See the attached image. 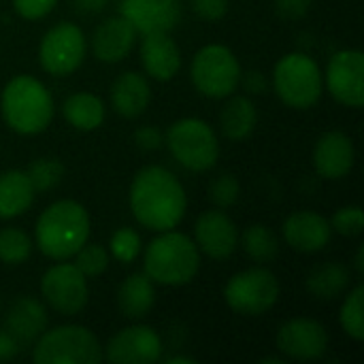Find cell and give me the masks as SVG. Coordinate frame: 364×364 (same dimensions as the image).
Listing matches in <instances>:
<instances>
[{
  "mask_svg": "<svg viewBox=\"0 0 364 364\" xmlns=\"http://www.w3.org/2000/svg\"><path fill=\"white\" fill-rule=\"evenodd\" d=\"M128 203L134 220L151 232L177 228L188 211V196L181 181L158 164L136 171L130 183Z\"/></svg>",
  "mask_w": 364,
  "mask_h": 364,
  "instance_id": "cell-1",
  "label": "cell"
},
{
  "mask_svg": "<svg viewBox=\"0 0 364 364\" xmlns=\"http://www.w3.org/2000/svg\"><path fill=\"white\" fill-rule=\"evenodd\" d=\"M92 235L87 209L70 198L45 207L34 224V245L51 260H70Z\"/></svg>",
  "mask_w": 364,
  "mask_h": 364,
  "instance_id": "cell-2",
  "label": "cell"
},
{
  "mask_svg": "<svg viewBox=\"0 0 364 364\" xmlns=\"http://www.w3.org/2000/svg\"><path fill=\"white\" fill-rule=\"evenodd\" d=\"M4 124L23 136L41 134L49 128L55 105L47 85L32 75H15L0 94Z\"/></svg>",
  "mask_w": 364,
  "mask_h": 364,
  "instance_id": "cell-3",
  "label": "cell"
},
{
  "mask_svg": "<svg viewBox=\"0 0 364 364\" xmlns=\"http://www.w3.org/2000/svg\"><path fill=\"white\" fill-rule=\"evenodd\" d=\"M200 271V252L192 237L179 230L160 232L143 254V273L160 286H188Z\"/></svg>",
  "mask_w": 364,
  "mask_h": 364,
  "instance_id": "cell-4",
  "label": "cell"
},
{
  "mask_svg": "<svg viewBox=\"0 0 364 364\" xmlns=\"http://www.w3.org/2000/svg\"><path fill=\"white\" fill-rule=\"evenodd\" d=\"M271 85L284 105L299 111L311 109L324 94V77L318 62L301 51L286 53L277 60Z\"/></svg>",
  "mask_w": 364,
  "mask_h": 364,
  "instance_id": "cell-5",
  "label": "cell"
},
{
  "mask_svg": "<svg viewBox=\"0 0 364 364\" xmlns=\"http://www.w3.org/2000/svg\"><path fill=\"white\" fill-rule=\"evenodd\" d=\"M173 160L192 173L211 171L220 158V141L215 130L198 117H181L173 122L164 134Z\"/></svg>",
  "mask_w": 364,
  "mask_h": 364,
  "instance_id": "cell-6",
  "label": "cell"
},
{
  "mask_svg": "<svg viewBox=\"0 0 364 364\" xmlns=\"http://www.w3.org/2000/svg\"><path fill=\"white\" fill-rule=\"evenodd\" d=\"M34 364H98L105 360L98 337L81 324L45 331L32 348Z\"/></svg>",
  "mask_w": 364,
  "mask_h": 364,
  "instance_id": "cell-7",
  "label": "cell"
},
{
  "mask_svg": "<svg viewBox=\"0 0 364 364\" xmlns=\"http://www.w3.org/2000/svg\"><path fill=\"white\" fill-rule=\"evenodd\" d=\"M241 64L232 49L220 43L205 45L190 64V79L205 98L222 100L232 96L241 85Z\"/></svg>",
  "mask_w": 364,
  "mask_h": 364,
  "instance_id": "cell-8",
  "label": "cell"
},
{
  "mask_svg": "<svg viewBox=\"0 0 364 364\" xmlns=\"http://www.w3.org/2000/svg\"><path fill=\"white\" fill-rule=\"evenodd\" d=\"M279 294H282L279 279L264 264L235 273L224 286L226 305L235 314L247 318H258L269 314L277 305Z\"/></svg>",
  "mask_w": 364,
  "mask_h": 364,
  "instance_id": "cell-9",
  "label": "cell"
},
{
  "mask_svg": "<svg viewBox=\"0 0 364 364\" xmlns=\"http://www.w3.org/2000/svg\"><path fill=\"white\" fill-rule=\"evenodd\" d=\"M85 53L87 38L73 21H60L51 26L38 43V62L51 77L73 75L83 64Z\"/></svg>",
  "mask_w": 364,
  "mask_h": 364,
  "instance_id": "cell-10",
  "label": "cell"
},
{
  "mask_svg": "<svg viewBox=\"0 0 364 364\" xmlns=\"http://www.w3.org/2000/svg\"><path fill=\"white\" fill-rule=\"evenodd\" d=\"M41 296L55 314L64 318L77 316L87 305V279L73 262L58 260L41 277Z\"/></svg>",
  "mask_w": 364,
  "mask_h": 364,
  "instance_id": "cell-11",
  "label": "cell"
},
{
  "mask_svg": "<svg viewBox=\"0 0 364 364\" xmlns=\"http://www.w3.org/2000/svg\"><path fill=\"white\" fill-rule=\"evenodd\" d=\"M324 87L331 96L350 109L364 105V53L360 49H341L331 55L326 64Z\"/></svg>",
  "mask_w": 364,
  "mask_h": 364,
  "instance_id": "cell-12",
  "label": "cell"
},
{
  "mask_svg": "<svg viewBox=\"0 0 364 364\" xmlns=\"http://www.w3.org/2000/svg\"><path fill=\"white\" fill-rule=\"evenodd\" d=\"M277 350L290 360H320L328 350V331L311 318H292L277 328Z\"/></svg>",
  "mask_w": 364,
  "mask_h": 364,
  "instance_id": "cell-13",
  "label": "cell"
},
{
  "mask_svg": "<svg viewBox=\"0 0 364 364\" xmlns=\"http://www.w3.org/2000/svg\"><path fill=\"white\" fill-rule=\"evenodd\" d=\"M162 339L147 324L117 331L102 348V356L113 364H154L162 358Z\"/></svg>",
  "mask_w": 364,
  "mask_h": 364,
  "instance_id": "cell-14",
  "label": "cell"
},
{
  "mask_svg": "<svg viewBox=\"0 0 364 364\" xmlns=\"http://www.w3.org/2000/svg\"><path fill=\"white\" fill-rule=\"evenodd\" d=\"M194 243L211 260H228L239 247V228L224 209L203 211L194 224Z\"/></svg>",
  "mask_w": 364,
  "mask_h": 364,
  "instance_id": "cell-15",
  "label": "cell"
},
{
  "mask_svg": "<svg viewBox=\"0 0 364 364\" xmlns=\"http://www.w3.org/2000/svg\"><path fill=\"white\" fill-rule=\"evenodd\" d=\"M119 15L139 34L171 32L181 21V0H122Z\"/></svg>",
  "mask_w": 364,
  "mask_h": 364,
  "instance_id": "cell-16",
  "label": "cell"
},
{
  "mask_svg": "<svg viewBox=\"0 0 364 364\" xmlns=\"http://www.w3.org/2000/svg\"><path fill=\"white\" fill-rule=\"evenodd\" d=\"M354 162H356L354 141L346 132L328 130L318 139L314 147V166L320 177L339 181L350 175Z\"/></svg>",
  "mask_w": 364,
  "mask_h": 364,
  "instance_id": "cell-17",
  "label": "cell"
},
{
  "mask_svg": "<svg viewBox=\"0 0 364 364\" xmlns=\"http://www.w3.org/2000/svg\"><path fill=\"white\" fill-rule=\"evenodd\" d=\"M282 235L294 252L316 254L326 250L333 239V228L331 222L318 211H294L286 218Z\"/></svg>",
  "mask_w": 364,
  "mask_h": 364,
  "instance_id": "cell-18",
  "label": "cell"
},
{
  "mask_svg": "<svg viewBox=\"0 0 364 364\" xmlns=\"http://www.w3.org/2000/svg\"><path fill=\"white\" fill-rule=\"evenodd\" d=\"M136 34L139 32L134 30V26L122 15L102 19L92 34L94 58L102 64L122 62L132 51V47L136 43Z\"/></svg>",
  "mask_w": 364,
  "mask_h": 364,
  "instance_id": "cell-19",
  "label": "cell"
},
{
  "mask_svg": "<svg viewBox=\"0 0 364 364\" xmlns=\"http://www.w3.org/2000/svg\"><path fill=\"white\" fill-rule=\"evenodd\" d=\"M139 55L145 75L156 81H171L181 68V49L168 32L143 34Z\"/></svg>",
  "mask_w": 364,
  "mask_h": 364,
  "instance_id": "cell-20",
  "label": "cell"
},
{
  "mask_svg": "<svg viewBox=\"0 0 364 364\" xmlns=\"http://www.w3.org/2000/svg\"><path fill=\"white\" fill-rule=\"evenodd\" d=\"M109 100L119 117L134 119L143 115L151 102V85L143 73L126 70L115 77L109 90Z\"/></svg>",
  "mask_w": 364,
  "mask_h": 364,
  "instance_id": "cell-21",
  "label": "cell"
},
{
  "mask_svg": "<svg viewBox=\"0 0 364 364\" xmlns=\"http://www.w3.org/2000/svg\"><path fill=\"white\" fill-rule=\"evenodd\" d=\"M4 328L21 343H34L47 331V309L32 296H19L4 316Z\"/></svg>",
  "mask_w": 364,
  "mask_h": 364,
  "instance_id": "cell-22",
  "label": "cell"
},
{
  "mask_svg": "<svg viewBox=\"0 0 364 364\" xmlns=\"http://www.w3.org/2000/svg\"><path fill=\"white\" fill-rule=\"evenodd\" d=\"M352 284V271L343 262H322L307 273L305 288L318 301L341 299Z\"/></svg>",
  "mask_w": 364,
  "mask_h": 364,
  "instance_id": "cell-23",
  "label": "cell"
},
{
  "mask_svg": "<svg viewBox=\"0 0 364 364\" xmlns=\"http://www.w3.org/2000/svg\"><path fill=\"white\" fill-rule=\"evenodd\" d=\"M156 303L154 282L145 273L128 275L117 288V307L128 320H143Z\"/></svg>",
  "mask_w": 364,
  "mask_h": 364,
  "instance_id": "cell-24",
  "label": "cell"
},
{
  "mask_svg": "<svg viewBox=\"0 0 364 364\" xmlns=\"http://www.w3.org/2000/svg\"><path fill=\"white\" fill-rule=\"evenodd\" d=\"M36 190L32 188L26 171L11 168L0 173V220L23 215L34 203Z\"/></svg>",
  "mask_w": 364,
  "mask_h": 364,
  "instance_id": "cell-25",
  "label": "cell"
},
{
  "mask_svg": "<svg viewBox=\"0 0 364 364\" xmlns=\"http://www.w3.org/2000/svg\"><path fill=\"white\" fill-rule=\"evenodd\" d=\"M258 124V109L250 96H228V102L220 113L222 134L230 141H245L252 136Z\"/></svg>",
  "mask_w": 364,
  "mask_h": 364,
  "instance_id": "cell-26",
  "label": "cell"
},
{
  "mask_svg": "<svg viewBox=\"0 0 364 364\" xmlns=\"http://www.w3.org/2000/svg\"><path fill=\"white\" fill-rule=\"evenodd\" d=\"M62 115L75 130L92 132L105 124L107 107L92 92H75L62 102Z\"/></svg>",
  "mask_w": 364,
  "mask_h": 364,
  "instance_id": "cell-27",
  "label": "cell"
},
{
  "mask_svg": "<svg viewBox=\"0 0 364 364\" xmlns=\"http://www.w3.org/2000/svg\"><path fill=\"white\" fill-rule=\"evenodd\" d=\"M245 254L256 262V264H269L275 262L279 256V239L277 235L264 226V224H252L245 228L243 237H239Z\"/></svg>",
  "mask_w": 364,
  "mask_h": 364,
  "instance_id": "cell-28",
  "label": "cell"
},
{
  "mask_svg": "<svg viewBox=\"0 0 364 364\" xmlns=\"http://www.w3.org/2000/svg\"><path fill=\"white\" fill-rule=\"evenodd\" d=\"M348 296L341 303L339 309V324L346 331V335L354 341L364 339V288L363 284H356L352 290L346 292Z\"/></svg>",
  "mask_w": 364,
  "mask_h": 364,
  "instance_id": "cell-29",
  "label": "cell"
},
{
  "mask_svg": "<svg viewBox=\"0 0 364 364\" xmlns=\"http://www.w3.org/2000/svg\"><path fill=\"white\" fill-rule=\"evenodd\" d=\"M32 239L15 226L2 228L0 230V262L9 267H19L23 264L30 254H32Z\"/></svg>",
  "mask_w": 364,
  "mask_h": 364,
  "instance_id": "cell-30",
  "label": "cell"
},
{
  "mask_svg": "<svg viewBox=\"0 0 364 364\" xmlns=\"http://www.w3.org/2000/svg\"><path fill=\"white\" fill-rule=\"evenodd\" d=\"M26 175L36 192H49L60 186L64 177V164L58 158H36L30 162Z\"/></svg>",
  "mask_w": 364,
  "mask_h": 364,
  "instance_id": "cell-31",
  "label": "cell"
},
{
  "mask_svg": "<svg viewBox=\"0 0 364 364\" xmlns=\"http://www.w3.org/2000/svg\"><path fill=\"white\" fill-rule=\"evenodd\" d=\"M143 252V241H141V235L139 230L130 228V226H122L117 228L113 235H111V241H109V254L122 262V264H130L134 262Z\"/></svg>",
  "mask_w": 364,
  "mask_h": 364,
  "instance_id": "cell-32",
  "label": "cell"
},
{
  "mask_svg": "<svg viewBox=\"0 0 364 364\" xmlns=\"http://www.w3.org/2000/svg\"><path fill=\"white\" fill-rule=\"evenodd\" d=\"M73 258H75L73 264L83 273L85 279H96V277H100L109 269L111 254H109V250L105 245L87 241Z\"/></svg>",
  "mask_w": 364,
  "mask_h": 364,
  "instance_id": "cell-33",
  "label": "cell"
},
{
  "mask_svg": "<svg viewBox=\"0 0 364 364\" xmlns=\"http://www.w3.org/2000/svg\"><path fill=\"white\" fill-rule=\"evenodd\" d=\"M241 194V183L232 173H224L220 177H215L209 186V200L218 207V209H228L239 200Z\"/></svg>",
  "mask_w": 364,
  "mask_h": 364,
  "instance_id": "cell-34",
  "label": "cell"
},
{
  "mask_svg": "<svg viewBox=\"0 0 364 364\" xmlns=\"http://www.w3.org/2000/svg\"><path fill=\"white\" fill-rule=\"evenodd\" d=\"M331 228L333 232L341 235V237H358L364 230V213L360 205H348L335 211Z\"/></svg>",
  "mask_w": 364,
  "mask_h": 364,
  "instance_id": "cell-35",
  "label": "cell"
},
{
  "mask_svg": "<svg viewBox=\"0 0 364 364\" xmlns=\"http://www.w3.org/2000/svg\"><path fill=\"white\" fill-rule=\"evenodd\" d=\"M58 0H13V9L21 19L36 21L47 17L55 9Z\"/></svg>",
  "mask_w": 364,
  "mask_h": 364,
  "instance_id": "cell-36",
  "label": "cell"
},
{
  "mask_svg": "<svg viewBox=\"0 0 364 364\" xmlns=\"http://www.w3.org/2000/svg\"><path fill=\"white\" fill-rule=\"evenodd\" d=\"M192 11L205 21H220L228 15V0H190Z\"/></svg>",
  "mask_w": 364,
  "mask_h": 364,
  "instance_id": "cell-37",
  "label": "cell"
},
{
  "mask_svg": "<svg viewBox=\"0 0 364 364\" xmlns=\"http://www.w3.org/2000/svg\"><path fill=\"white\" fill-rule=\"evenodd\" d=\"M134 145L141 149V151H158L162 145H164V134L160 132L158 126H139L134 130Z\"/></svg>",
  "mask_w": 364,
  "mask_h": 364,
  "instance_id": "cell-38",
  "label": "cell"
},
{
  "mask_svg": "<svg viewBox=\"0 0 364 364\" xmlns=\"http://www.w3.org/2000/svg\"><path fill=\"white\" fill-rule=\"evenodd\" d=\"M311 4L314 0H275V11L279 17L294 21V19H303L309 13Z\"/></svg>",
  "mask_w": 364,
  "mask_h": 364,
  "instance_id": "cell-39",
  "label": "cell"
},
{
  "mask_svg": "<svg viewBox=\"0 0 364 364\" xmlns=\"http://www.w3.org/2000/svg\"><path fill=\"white\" fill-rule=\"evenodd\" d=\"M241 85L247 94H264L267 92V77L260 73V70H247V73H241Z\"/></svg>",
  "mask_w": 364,
  "mask_h": 364,
  "instance_id": "cell-40",
  "label": "cell"
},
{
  "mask_svg": "<svg viewBox=\"0 0 364 364\" xmlns=\"http://www.w3.org/2000/svg\"><path fill=\"white\" fill-rule=\"evenodd\" d=\"M19 352H21V343L6 328H0V363H9L17 358Z\"/></svg>",
  "mask_w": 364,
  "mask_h": 364,
  "instance_id": "cell-41",
  "label": "cell"
},
{
  "mask_svg": "<svg viewBox=\"0 0 364 364\" xmlns=\"http://www.w3.org/2000/svg\"><path fill=\"white\" fill-rule=\"evenodd\" d=\"M73 4L83 15H98V13L105 11L109 0H73Z\"/></svg>",
  "mask_w": 364,
  "mask_h": 364,
  "instance_id": "cell-42",
  "label": "cell"
},
{
  "mask_svg": "<svg viewBox=\"0 0 364 364\" xmlns=\"http://www.w3.org/2000/svg\"><path fill=\"white\" fill-rule=\"evenodd\" d=\"M354 267H356V271L363 275L364 273V245H360L358 250H356V258H354Z\"/></svg>",
  "mask_w": 364,
  "mask_h": 364,
  "instance_id": "cell-43",
  "label": "cell"
},
{
  "mask_svg": "<svg viewBox=\"0 0 364 364\" xmlns=\"http://www.w3.org/2000/svg\"><path fill=\"white\" fill-rule=\"evenodd\" d=\"M164 363L166 364H194V358H190V356H168V358H164Z\"/></svg>",
  "mask_w": 364,
  "mask_h": 364,
  "instance_id": "cell-44",
  "label": "cell"
},
{
  "mask_svg": "<svg viewBox=\"0 0 364 364\" xmlns=\"http://www.w3.org/2000/svg\"><path fill=\"white\" fill-rule=\"evenodd\" d=\"M260 364H286V360L284 358H262Z\"/></svg>",
  "mask_w": 364,
  "mask_h": 364,
  "instance_id": "cell-45",
  "label": "cell"
}]
</instances>
